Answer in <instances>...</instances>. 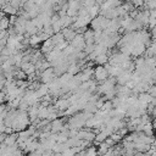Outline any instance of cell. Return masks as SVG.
Here are the masks:
<instances>
[{"mask_svg":"<svg viewBox=\"0 0 156 156\" xmlns=\"http://www.w3.org/2000/svg\"><path fill=\"white\" fill-rule=\"evenodd\" d=\"M110 21H111L110 18H107V17H105L102 15H99L95 18L91 20V22H90L91 29H94V30H105L107 28Z\"/></svg>","mask_w":156,"mask_h":156,"instance_id":"6da1fadb","label":"cell"},{"mask_svg":"<svg viewBox=\"0 0 156 156\" xmlns=\"http://www.w3.org/2000/svg\"><path fill=\"white\" fill-rule=\"evenodd\" d=\"M94 78L98 83H101L106 79L110 78V74H108V71L106 69L105 66H98L94 68Z\"/></svg>","mask_w":156,"mask_h":156,"instance_id":"7a4b0ae2","label":"cell"},{"mask_svg":"<svg viewBox=\"0 0 156 156\" xmlns=\"http://www.w3.org/2000/svg\"><path fill=\"white\" fill-rule=\"evenodd\" d=\"M69 45L76 50V51H84V48L87 45L84 35L83 34H77L76 38L69 43Z\"/></svg>","mask_w":156,"mask_h":156,"instance_id":"3957f363","label":"cell"},{"mask_svg":"<svg viewBox=\"0 0 156 156\" xmlns=\"http://www.w3.org/2000/svg\"><path fill=\"white\" fill-rule=\"evenodd\" d=\"M71 105H72V104H71L69 99H66V98H61V99H58V100L55 102V107H56V110H58V111H63V112H65Z\"/></svg>","mask_w":156,"mask_h":156,"instance_id":"277c9868","label":"cell"},{"mask_svg":"<svg viewBox=\"0 0 156 156\" xmlns=\"http://www.w3.org/2000/svg\"><path fill=\"white\" fill-rule=\"evenodd\" d=\"M61 32H62V34L65 35V39H66L68 43H71V41H72L74 38H76V35L78 34V33H77V30H76L73 27H67V28H63Z\"/></svg>","mask_w":156,"mask_h":156,"instance_id":"5b68a950","label":"cell"},{"mask_svg":"<svg viewBox=\"0 0 156 156\" xmlns=\"http://www.w3.org/2000/svg\"><path fill=\"white\" fill-rule=\"evenodd\" d=\"M55 48H56V45H55V43L52 41V39H51V37H50L49 39H46L45 41H43V45H41V49H40V50L43 51L44 55H46V54L51 52Z\"/></svg>","mask_w":156,"mask_h":156,"instance_id":"8992f818","label":"cell"},{"mask_svg":"<svg viewBox=\"0 0 156 156\" xmlns=\"http://www.w3.org/2000/svg\"><path fill=\"white\" fill-rule=\"evenodd\" d=\"M130 79H132V73L127 72V71H123L118 77H116L117 84H119V85H127Z\"/></svg>","mask_w":156,"mask_h":156,"instance_id":"52a82bcc","label":"cell"},{"mask_svg":"<svg viewBox=\"0 0 156 156\" xmlns=\"http://www.w3.org/2000/svg\"><path fill=\"white\" fill-rule=\"evenodd\" d=\"M21 69H22L27 76H29V74H33V73L37 72V66H35L33 62H23L22 66H21Z\"/></svg>","mask_w":156,"mask_h":156,"instance_id":"ba28073f","label":"cell"},{"mask_svg":"<svg viewBox=\"0 0 156 156\" xmlns=\"http://www.w3.org/2000/svg\"><path fill=\"white\" fill-rule=\"evenodd\" d=\"M17 140H18V133L17 132H13L11 134H7L6 139L4 140V143L7 145V146H11V145H15L17 144Z\"/></svg>","mask_w":156,"mask_h":156,"instance_id":"9c48e42d","label":"cell"},{"mask_svg":"<svg viewBox=\"0 0 156 156\" xmlns=\"http://www.w3.org/2000/svg\"><path fill=\"white\" fill-rule=\"evenodd\" d=\"M87 44H95V30L94 29H87L83 34Z\"/></svg>","mask_w":156,"mask_h":156,"instance_id":"30bf717a","label":"cell"},{"mask_svg":"<svg viewBox=\"0 0 156 156\" xmlns=\"http://www.w3.org/2000/svg\"><path fill=\"white\" fill-rule=\"evenodd\" d=\"M2 10H4V13H7V15H10V16H13V15H17V13H18V9L13 7L10 2L6 4L5 6H2Z\"/></svg>","mask_w":156,"mask_h":156,"instance_id":"8fae6325","label":"cell"},{"mask_svg":"<svg viewBox=\"0 0 156 156\" xmlns=\"http://www.w3.org/2000/svg\"><path fill=\"white\" fill-rule=\"evenodd\" d=\"M51 39H52V41L55 43V45H56V46H57V45H60V44H62L63 41H66V39H65V35L62 34V32L55 33V34L51 37Z\"/></svg>","mask_w":156,"mask_h":156,"instance_id":"7c38bea8","label":"cell"},{"mask_svg":"<svg viewBox=\"0 0 156 156\" xmlns=\"http://www.w3.org/2000/svg\"><path fill=\"white\" fill-rule=\"evenodd\" d=\"M94 62H95L98 66H105V65L108 62V55H107V54H102V55H99Z\"/></svg>","mask_w":156,"mask_h":156,"instance_id":"4fadbf2b","label":"cell"},{"mask_svg":"<svg viewBox=\"0 0 156 156\" xmlns=\"http://www.w3.org/2000/svg\"><path fill=\"white\" fill-rule=\"evenodd\" d=\"M108 136H110V135H108V134H107L105 130H101L100 133H98V134H96V138H95L94 143L99 145L100 143H104V141H105V140H106Z\"/></svg>","mask_w":156,"mask_h":156,"instance_id":"5bb4252c","label":"cell"},{"mask_svg":"<svg viewBox=\"0 0 156 156\" xmlns=\"http://www.w3.org/2000/svg\"><path fill=\"white\" fill-rule=\"evenodd\" d=\"M39 43H41V38H40L39 34H34V35L29 37V45H30V46H35V45H38Z\"/></svg>","mask_w":156,"mask_h":156,"instance_id":"9a60e30c","label":"cell"},{"mask_svg":"<svg viewBox=\"0 0 156 156\" xmlns=\"http://www.w3.org/2000/svg\"><path fill=\"white\" fill-rule=\"evenodd\" d=\"M110 150V146L106 144V141H104V143H100L99 144V147H98V154L99 155H104L105 152H107Z\"/></svg>","mask_w":156,"mask_h":156,"instance_id":"2e32d148","label":"cell"},{"mask_svg":"<svg viewBox=\"0 0 156 156\" xmlns=\"http://www.w3.org/2000/svg\"><path fill=\"white\" fill-rule=\"evenodd\" d=\"M10 28V18H7L4 13L1 17V30H6Z\"/></svg>","mask_w":156,"mask_h":156,"instance_id":"e0dca14e","label":"cell"},{"mask_svg":"<svg viewBox=\"0 0 156 156\" xmlns=\"http://www.w3.org/2000/svg\"><path fill=\"white\" fill-rule=\"evenodd\" d=\"M95 48H96V44H87L85 48H84V52L87 55H90L91 52L95 51Z\"/></svg>","mask_w":156,"mask_h":156,"instance_id":"ac0fdd59","label":"cell"},{"mask_svg":"<svg viewBox=\"0 0 156 156\" xmlns=\"http://www.w3.org/2000/svg\"><path fill=\"white\" fill-rule=\"evenodd\" d=\"M144 6L147 9V10H152V9H156V0H145V4Z\"/></svg>","mask_w":156,"mask_h":156,"instance_id":"d6986e66","label":"cell"},{"mask_svg":"<svg viewBox=\"0 0 156 156\" xmlns=\"http://www.w3.org/2000/svg\"><path fill=\"white\" fill-rule=\"evenodd\" d=\"M96 155H98V149H95L94 146L89 147L87 150V154H85V156H96Z\"/></svg>","mask_w":156,"mask_h":156,"instance_id":"ffe728a7","label":"cell"},{"mask_svg":"<svg viewBox=\"0 0 156 156\" xmlns=\"http://www.w3.org/2000/svg\"><path fill=\"white\" fill-rule=\"evenodd\" d=\"M10 4H11L13 7H16V9H18L20 6H23L22 0H10Z\"/></svg>","mask_w":156,"mask_h":156,"instance_id":"44dd1931","label":"cell"},{"mask_svg":"<svg viewBox=\"0 0 156 156\" xmlns=\"http://www.w3.org/2000/svg\"><path fill=\"white\" fill-rule=\"evenodd\" d=\"M27 156H43V152L39 151V150H35V151H33V152H29Z\"/></svg>","mask_w":156,"mask_h":156,"instance_id":"7402d4cb","label":"cell"},{"mask_svg":"<svg viewBox=\"0 0 156 156\" xmlns=\"http://www.w3.org/2000/svg\"><path fill=\"white\" fill-rule=\"evenodd\" d=\"M96 156H101V155H99V154H98V155H96Z\"/></svg>","mask_w":156,"mask_h":156,"instance_id":"603a6c76","label":"cell"}]
</instances>
